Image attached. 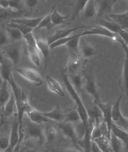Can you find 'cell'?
<instances>
[{"label":"cell","instance_id":"obj_26","mask_svg":"<svg viewBox=\"0 0 128 152\" xmlns=\"http://www.w3.org/2000/svg\"><path fill=\"white\" fill-rule=\"evenodd\" d=\"M3 28L5 29L10 42H17L21 40L24 39L23 34L17 28L9 26L4 27Z\"/></svg>","mask_w":128,"mask_h":152},{"label":"cell","instance_id":"obj_25","mask_svg":"<svg viewBox=\"0 0 128 152\" xmlns=\"http://www.w3.org/2000/svg\"><path fill=\"white\" fill-rule=\"evenodd\" d=\"M111 132L121 140L124 145L128 150V132L124 130L113 123L111 127Z\"/></svg>","mask_w":128,"mask_h":152},{"label":"cell","instance_id":"obj_49","mask_svg":"<svg viewBox=\"0 0 128 152\" xmlns=\"http://www.w3.org/2000/svg\"><path fill=\"white\" fill-rule=\"evenodd\" d=\"M6 59H7V58L5 56L4 54H3L2 50L0 49V64L4 61Z\"/></svg>","mask_w":128,"mask_h":152},{"label":"cell","instance_id":"obj_12","mask_svg":"<svg viewBox=\"0 0 128 152\" xmlns=\"http://www.w3.org/2000/svg\"><path fill=\"white\" fill-rule=\"evenodd\" d=\"M9 139L10 146L14 150L17 145L21 144L20 142V123L17 115L11 124Z\"/></svg>","mask_w":128,"mask_h":152},{"label":"cell","instance_id":"obj_30","mask_svg":"<svg viewBox=\"0 0 128 152\" xmlns=\"http://www.w3.org/2000/svg\"><path fill=\"white\" fill-rule=\"evenodd\" d=\"M97 24L106 28V29L116 34H118L119 31L122 29V28L117 23H116V22L113 21H109L105 19H100L97 22Z\"/></svg>","mask_w":128,"mask_h":152},{"label":"cell","instance_id":"obj_11","mask_svg":"<svg viewBox=\"0 0 128 152\" xmlns=\"http://www.w3.org/2000/svg\"><path fill=\"white\" fill-rule=\"evenodd\" d=\"M85 28H86L85 26H79V27H75L72 28H66V29L57 30L54 34L47 37L46 40L48 43L50 45L52 43H54V42H56L58 40L70 36L71 33L76 31L77 30Z\"/></svg>","mask_w":128,"mask_h":152},{"label":"cell","instance_id":"obj_42","mask_svg":"<svg viewBox=\"0 0 128 152\" xmlns=\"http://www.w3.org/2000/svg\"><path fill=\"white\" fill-rule=\"evenodd\" d=\"M10 146V139L6 137H0V151H4Z\"/></svg>","mask_w":128,"mask_h":152},{"label":"cell","instance_id":"obj_13","mask_svg":"<svg viewBox=\"0 0 128 152\" xmlns=\"http://www.w3.org/2000/svg\"><path fill=\"white\" fill-rule=\"evenodd\" d=\"M79 48L81 58L85 59L91 58L97 53L96 48L89 42H86L83 37L80 38Z\"/></svg>","mask_w":128,"mask_h":152},{"label":"cell","instance_id":"obj_48","mask_svg":"<svg viewBox=\"0 0 128 152\" xmlns=\"http://www.w3.org/2000/svg\"><path fill=\"white\" fill-rule=\"evenodd\" d=\"M20 152H38L35 148L29 147H20Z\"/></svg>","mask_w":128,"mask_h":152},{"label":"cell","instance_id":"obj_32","mask_svg":"<svg viewBox=\"0 0 128 152\" xmlns=\"http://www.w3.org/2000/svg\"><path fill=\"white\" fill-rule=\"evenodd\" d=\"M98 145L103 152H113L112 150L110 140L105 136H102L101 137L93 140Z\"/></svg>","mask_w":128,"mask_h":152},{"label":"cell","instance_id":"obj_34","mask_svg":"<svg viewBox=\"0 0 128 152\" xmlns=\"http://www.w3.org/2000/svg\"><path fill=\"white\" fill-rule=\"evenodd\" d=\"M68 76L69 80L71 81L72 85L74 86L76 90L77 91L79 92L81 90V88L84 87L83 84V76L81 74L77 73L69 75Z\"/></svg>","mask_w":128,"mask_h":152},{"label":"cell","instance_id":"obj_54","mask_svg":"<svg viewBox=\"0 0 128 152\" xmlns=\"http://www.w3.org/2000/svg\"></svg>","mask_w":128,"mask_h":152},{"label":"cell","instance_id":"obj_4","mask_svg":"<svg viewBox=\"0 0 128 152\" xmlns=\"http://www.w3.org/2000/svg\"><path fill=\"white\" fill-rule=\"evenodd\" d=\"M83 73L85 78V83L84 84L85 90L87 94H88L89 96H91L93 99L94 103L96 104L101 101V100L97 86L96 85L93 70L92 69L85 70Z\"/></svg>","mask_w":128,"mask_h":152},{"label":"cell","instance_id":"obj_24","mask_svg":"<svg viewBox=\"0 0 128 152\" xmlns=\"http://www.w3.org/2000/svg\"><path fill=\"white\" fill-rule=\"evenodd\" d=\"M109 17L123 29H127L128 28V11L119 14H111Z\"/></svg>","mask_w":128,"mask_h":152},{"label":"cell","instance_id":"obj_3","mask_svg":"<svg viewBox=\"0 0 128 152\" xmlns=\"http://www.w3.org/2000/svg\"><path fill=\"white\" fill-rule=\"evenodd\" d=\"M28 56L32 64L39 67L41 64V55L37 46V39L32 32L24 36Z\"/></svg>","mask_w":128,"mask_h":152},{"label":"cell","instance_id":"obj_9","mask_svg":"<svg viewBox=\"0 0 128 152\" xmlns=\"http://www.w3.org/2000/svg\"><path fill=\"white\" fill-rule=\"evenodd\" d=\"M98 106L99 109H100L102 117L103 118V121L106 124L107 127L108 129V132L111 135V127L113 124L112 117V110L113 103L111 102L108 103H103L102 101L99 102L95 104Z\"/></svg>","mask_w":128,"mask_h":152},{"label":"cell","instance_id":"obj_22","mask_svg":"<svg viewBox=\"0 0 128 152\" xmlns=\"http://www.w3.org/2000/svg\"><path fill=\"white\" fill-rule=\"evenodd\" d=\"M13 65L11 62L7 59L0 64V75L2 81L9 82L12 74V67Z\"/></svg>","mask_w":128,"mask_h":152},{"label":"cell","instance_id":"obj_53","mask_svg":"<svg viewBox=\"0 0 128 152\" xmlns=\"http://www.w3.org/2000/svg\"><path fill=\"white\" fill-rule=\"evenodd\" d=\"M126 30H127V31L128 32V28H127V29H126Z\"/></svg>","mask_w":128,"mask_h":152},{"label":"cell","instance_id":"obj_37","mask_svg":"<svg viewBox=\"0 0 128 152\" xmlns=\"http://www.w3.org/2000/svg\"><path fill=\"white\" fill-rule=\"evenodd\" d=\"M89 0H77L75 7L74 8V11L72 14V20H75L79 17V14L83 12L84 8L85 7L87 3L89 2Z\"/></svg>","mask_w":128,"mask_h":152},{"label":"cell","instance_id":"obj_18","mask_svg":"<svg viewBox=\"0 0 128 152\" xmlns=\"http://www.w3.org/2000/svg\"><path fill=\"white\" fill-rule=\"evenodd\" d=\"M37 44L38 49L39 50L40 53L41 55V57L44 60V70H46L47 67L50 50L51 49L50 45L48 43L47 40L43 39L42 38L37 39Z\"/></svg>","mask_w":128,"mask_h":152},{"label":"cell","instance_id":"obj_45","mask_svg":"<svg viewBox=\"0 0 128 152\" xmlns=\"http://www.w3.org/2000/svg\"><path fill=\"white\" fill-rule=\"evenodd\" d=\"M39 0H24L25 4L30 9L35 7L39 2Z\"/></svg>","mask_w":128,"mask_h":152},{"label":"cell","instance_id":"obj_15","mask_svg":"<svg viewBox=\"0 0 128 152\" xmlns=\"http://www.w3.org/2000/svg\"><path fill=\"white\" fill-rule=\"evenodd\" d=\"M42 114L49 120L55 121L57 124H60L64 122L66 113L59 105H57L55 108L48 113H42Z\"/></svg>","mask_w":128,"mask_h":152},{"label":"cell","instance_id":"obj_14","mask_svg":"<svg viewBox=\"0 0 128 152\" xmlns=\"http://www.w3.org/2000/svg\"><path fill=\"white\" fill-rule=\"evenodd\" d=\"M58 127L64 137L74 142H77L78 139L75 131L74 124L67 122L58 124Z\"/></svg>","mask_w":128,"mask_h":152},{"label":"cell","instance_id":"obj_16","mask_svg":"<svg viewBox=\"0 0 128 152\" xmlns=\"http://www.w3.org/2000/svg\"><path fill=\"white\" fill-rule=\"evenodd\" d=\"M25 114L27 115L28 118L31 121L38 125H41L49 121V119L45 117L42 115V113L36 110L35 108H32L31 106L28 108Z\"/></svg>","mask_w":128,"mask_h":152},{"label":"cell","instance_id":"obj_5","mask_svg":"<svg viewBox=\"0 0 128 152\" xmlns=\"http://www.w3.org/2000/svg\"><path fill=\"white\" fill-rule=\"evenodd\" d=\"M15 71L23 78L36 86H40L44 82L42 76L35 69L22 67L17 68Z\"/></svg>","mask_w":128,"mask_h":152},{"label":"cell","instance_id":"obj_55","mask_svg":"<svg viewBox=\"0 0 128 152\" xmlns=\"http://www.w3.org/2000/svg\"><path fill=\"white\" fill-rule=\"evenodd\" d=\"M44 1H45V0H44Z\"/></svg>","mask_w":128,"mask_h":152},{"label":"cell","instance_id":"obj_41","mask_svg":"<svg viewBox=\"0 0 128 152\" xmlns=\"http://www.w3.org/2000/svg\"><path fill=\"white\" fill-rule=\"evenodd\" d=\"M10 42V39L5 29L4 28L3 29H0V49L9 44Z\"/></svg>","mask_w":128,"mask_h":152},{"label":"cell","instance_id":"obj_28","mask_svg":"<svg viewBox=\"0 0 128 152\" xmlns=\"http://www.w3.org/2000/svg\"><path fill=\"white\" fill-rule=\"evenodd\" d=\"M124 50L126 53V59L123 66L121 86L126 94L128 96V53L125 49Z\"/></svg>","mask_w":128,"mask_h":152},{"label":"cell","instance_id":"obj_46","mask_svg":"<svg viewBox=\"0 0 128 152\" xmlns=\"http://www.w3.org/2000/svg\"><path fill=\"white\" fill-rule=\"evenodd\" d=\"M9 16V13L7 10L0 8V21L5 20Z\"/></svg>","mask_w":128,"mask_h":152},{"label":"cell","instance_id":"obj_27","mask_svg":"<svg viewBox=\"0 0 128 152\" xmlns=\"http://www.w3.org/2000/svg\"><path fill=\"white\" fill-rule=\"evenodd\" d=\"M50 13L52 22L56 26L66 23V20L68 18V15H61L55 7H52Z\"/></svg>","mask_w":128,"mask_h":152},{"label":"cell","instance_id":"obj_19","mask_svg":"<svg viewBox=\"0 0 128 152\" xmlns=\"http://www.w3.org/2000/svg\"><path fill=\"white\" fill-rule=\"evenodd\" d=\"M43 18L44 16L36 18H17L11 19L10 21L24 25L25 26L29 27L33 29L38 27Z\"/></svg>","mask_w":128,"mask_h":152},{"label":"cell","instance_id":"obj_43","mask_svg":"<svg viewBox=\"0 0 128 152\" xmlns=\"http://www.w3.org/2000/svg\"><path fill=\"white\" fill-rule=\"evenodd\" d=\"M119 36L121 37V39L123 40V42L128 47V32L125 29H121L118 34Z\"/></svg>","mask_w":128,"mask_h":152},{"label":"cell","instance_id":"obj_20","mask_svg":"<svg viewBox=\"0 0 128 152\" xmlns=\"http://www.w3.org/2000/svg\"><path fill=\"white\" fill-rule=\"evenodd\" d=\"M47 86L50 91L60 96H65L64 90L59 82L50 76H46Z\"/></svg>","mask_w":128,"mask_h":152},{"label":"cell","instance_id":"obj_29","mask_svg":"<svg viewBox=\"0 0 128 152\" xmlns=\"http://www.w3.org/2000/svg\"><path fill=\"white\" fill-rule=\"evenodd\" d=\"M8 83L7 81H3L0 84V105L3 107L9 100L11 94L7 88Z\"/></svg>","mask_w":128,"mask_h":152},{"label":"cell","instance_id":"obj_38","mask_svg":"<svg viewBox=\"0 0 128 152\" xmlns=\"http://www.w3.org/2000/svg\"><path fill=\"white\" fill-rule=\"evenodd\" d=\"M56 26L52 22L50 18V13L49 14L44 16L42 20L39 23V26L37 27L38 29H46L48 31H49L52 29Z\"/></svg>","mask_w":128,"mask_h":152},{"label":"cell","instance_id":"obj_39","mask_svg":"<svg viewBox=\"0 0 128 152\" xmlns=\"http://www.w3.org/2000/svg\"><path fill=\"white\" fill-rule=\"evenodd\" d=\"M81 120V118L76 109H73L66 113L64 122L71 123L73 124L77 123Z\"/></svg>","mask_w":128,"mask_h":152},{"label":"cell","instance_id":"obj_10","mask_svg":"<svg viewBox=\"0 0 128 152\" xmlns=\"http://www.w3.org/2000/svg\"><path fill=\"white\" fill-rule=\"evenodd\" d=\"M81 37L80 34L75 35L74 38L65 45L68 51L69 60H75L81 58L79 48Z\"/></svg>","mask_w":128,"mask_h":152},{"label":"cell","instance_id":"obj_7","mask_svg":"<svg viewBox=\"0 0 128 152\" xmlns=\"http://www.w3.org/2000/svg\"><path fill=\"white\" fill-rule=\"evenodd\" d=\"M122 96H120L114 103H113L112 110V117L114 124L124 130L128 131V118L122 114L120 109Z\"/></svg>","mask_w":128,"mask_h":152},{"label":"cell","instance_id":"obj_52","mask_svg":"<svg viewBox=\"0 0 128 152\" xmlns=\"http://www.w3.org/2000/svg\"><path fill=\"white\" fill-rule=\"evenodd\" d=\"M2 78H1V75H0V84L2 83Z\"/></svg>","mask_w":128,"mask_h":152},{"label":"cell","instance_id":"obj_51","mask_svg":"<svg viewBox=\"0 0 128 152\" xmlns=\"http://www.w3.org/2000/svg\"><path fill=\"white\" fill-rule=\"evenodd\" d=\"M121 45H122V46L123 47V49L126 50L128 53V47L126 45V44H123Z\"/></svg>","mask_w":128,"mask_h":152},{"label":"cell","instance_id":"obj_17","mask_svg":"<svg viewBox=\"0 0 128 152\" xmlns=\"http://www.w3.org/2000/svg\"><path fill=\"white\" fill-rule=\"evenodd\" d=\"M117 1L118 0H99L98 2L97 1L98 4V12L97 15L101 17L108 15L109 16L112 14L113 7Z\"/></svg>","mask_w":128,"mask_h":152},{"label":"cell","instance_id":"obj_23","mask_svg":"<svg viewBox=\"0 0 128 152\" xmlns=\"http://www.w3.org/2000/svg\"><path fill=\"white\" fill-rule=\"evenodd\" d=\"M98 4L96 0H89L83 10L84 17L90 18L97 15Z\"/></svg>","mask_w":128,"mask_h":152},{"label":"cell","instance_id":"obj_50","mask_svg":"<svg viewBox=\"0 0 128 152\" xmlns=\"http://www.w3.org/2000/svg\"><path fill=\"white\" fill-rule=\"evenodd\" d=\"M64 152H81L79 151L75 148H68L65 150Z\"/></svg>","mask_w":128,"mask_h":152},{"label":"cell","instance_id":"obj_35","mask_svg":"<svg viewBox=\"0 0 128 152\" xmlns=\"http://www.w3.org/2000/svg\"><path fill=\"white\" fill-rule=\"evenodd\" d=\"M110 142L113 152H123V142L111 132Z\"/></svg>","mask_w":128,"mask_h":152},{"label":"cell","instance_id":"obj_8","mask_svg":"<svg viewBox=\"0 0 128 152\" xmlns=\"http://www.w3.org/2000/svg\"><path fill=\"white\" fill-rule=\"evenodd\" d=\"M3 54L9 59L13 66H17L20 63L21 59V46L17 43L15 44H8L1 48Z\"/></svg>","mask_w":128,"mask_h":152},{"label":"cell","instance_id":"obj_2","mask_svg":"<svg viewBox=\"0 0 128 152\" xmlns=\"http://www.w3.org/2000/svg\"><path fill=\"white\" fill-rule=\"evenodd\" d=\"M22 130L24 134L23 141L33 140L38 141L44 140V128L41 125L33 123L29 118L22 121Z\"/></svg>","mask_w":128,"mask_h":152},{"label":"cell","instance_id":"obj_36","mask_svg":"<svg viewBox=\"0 0 128 152\" xmlns=\"http://www.w3.org/2000/svg\"><path fill=\"white\" fill-rule=\"evenodd\" d=\"M74 126L78 141L82 140L86 133V125L81 120L77 123H74Z\"/></svg>","mask_w":128,"mask_h":152},{"label":"cell","instance_id":"obj_33","mask_svg":"<svg viewBox=\"0 0 128 152\" xmlns=\"http://www.w3.org/2000/svg\"><path fill=\"white\" fill-rule=\"evenodd\" d=\"M44 140L47 142H53L57 137V132L55 128L50 125H47L44 129Z\"/></svg>","mask_w":128,"mask_h":152},{"label":"cell","instance_id":"obj_31","mask_svg":"<svg viewBox=\"0 0 128 152\" xmlns=\"http://www.w3.org/2000/svg\"><path fill=\"white\" fill-rule=\"evenodd\" d=\"M81 58L75 60H68L67 65L65 69V73L68 76L77 73L78 69L81 64Z\"/></svg>","mask_w":128,"mask_h":152},{"label":"cell","instance_id":"obj_47","mask_svg":"<svg viewBox=\"0 0 128 152\" xmlns=\"http://www.w3.org/2000/svg\"><path fill=\"white\" fill-rule=\"evenodd\" d=\"M92 152H103L98 145L94 140L92 142Z\"/></svg>","mask_w":128,"mask_h":152},{"label":"cell","instance_id":"obj_44","mask_svg":"<svg viewBox=\"0 0 128 152\" xmlns=\"http://www.w3.org/2000/svg\"><path fill=\"white\" fill-rule=\"evenodd\" d=\"M11 6V0H0V8L7 10Z\"/></svg>","mask_w":128,"mask_h":152},{"label":"cell","instance_id":"obj_21","mask_svg":"<svg viewBox=\"0 0 128 152\" xmlns=\"http://www.w3.org/2000/svg\"><path fill=\"white\" fill-rule=\"evenodd\" d=\"M15 109H17L15 100L13 94L11 93L10 99L3 107L2 116L5 120H7V118L10 117L11 115H13Z\"/></svg>","mask_w":128,"mask_h":152},{"label":"cell","instance_id":"obj_40","mask_svg":"<svg viewBox=\"0 0 128 152\" xmlns=\"http://www.w3.org/2000/svg\"><path fill=\"white\" fill-rule=\"evenodd\" d=\"M7 26L13 27V28L19 30L20 31L22 32V34H23V36L28 34L30 32H32L33 30L32 28L25 26L24 25H20V24H18V23H15V22H11V21L10 23H7Z\"/></svg>","mask_w":128,"mask_h":152},{"label":"cell","instance_id":"obj_1","mask_svg":"<svg viewBox=\"0 0 128 152\" xmlns=\"http://www.w3.org/2000/svg\"><path fill=\"white\" fill-rule=\"evenodd\" d=\"M62 80L69 96L75 103L76 109L79 112L81 121L86 125L89 119V113L79 95V92L72 85L68 76L65 72L62 75Z\"/></svg>","mask_w":128,"mask_h":152},{"label":"cell","instance_id":"obj_6","mask_svg":"<svg viewBox=\"0 0 128 152\" xmlns=\"http://www.w3.org/2000/svg\"><path fill=\"white\" fill-rule=\"evenodd\" d=\"M79 34L81 37H83L87 35H93V34L102 36L108 37L114 41L118 42L121 45L125 44L124 42H123V40L121 39V37H120L118 34L112 32L109 30L106 29V28L100 25H97L96 27L92 28L90 29L84 31Z\"/></svg>","mask_w":128,"mask_h":152}]
</instances>
